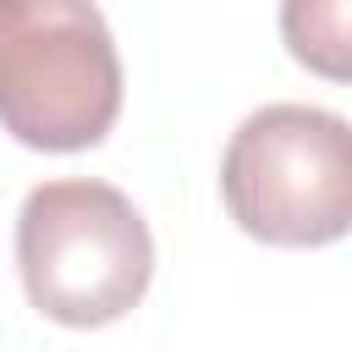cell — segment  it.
I'll use <instances>...</instances> for the list:
<instances>
[{"label": "cell", "instance_id": "cell-1", "mask_svg": "<svg viewBox=\"0 0 352 352\" xmlns=\"http://www.w3.org/2000/svg\"><path fill=\"white\" fill-rule=\"evenodd\" d=\"M16 270L44 319L99 330L143 302L154 280V236L121 187L60 176L22 198Z\"/></svg>", "mask_w": 352, "mask_h": 352}, {"label": "cell", "instance_id": "cell-2", "mask_svg": "<svg viewBox=\"0 0 352 352\" xmlns=\"http://www.w3.org/2000/svg\"><path fill=\"white\" fill-rule=\"evenodd\" d=\"M121 116V55L88 0H0V126L44 154L94 148Z\"/></svg>", "mask_w": 352, "mask_h": 352}, {"label": "cell", "instance_id": "cell-3", "mask_svg": "<svg viewBox=\"0 0 352 352\" xmlns=\"http://www.w3.org/2000/svg\"><path fill=\"white\" fill-rule=\"evenodd\" d=\"M231 220L270 248H324L352 231V121L319 104L253 110L220 160Z\"/></svg>", "mask_w": 352, "mask_h": 352}, {"label": "cell", "instance_id": "cell-4", "mask_svg": "<svg viewBox=\"0 0 352 352\" xmlns=\"http://www.w3.org/2000/svg\"><path fill=\"white\" fill-rule=\"evenodd\" d=\"M280 38L292 60L330 82H352V0H286Z\"/></svg>", "mask_w": 352, "mask_h": 352}]
</instances>
